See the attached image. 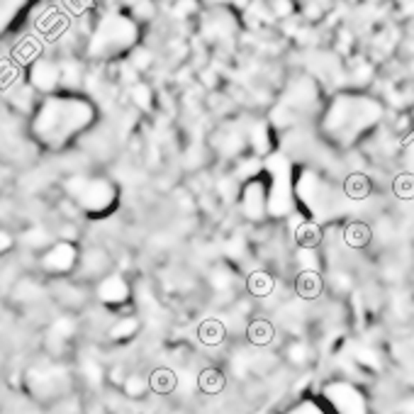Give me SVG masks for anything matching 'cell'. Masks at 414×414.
Masks as SVG:
<instances>
[{"mask_svg":"<svg viewBox=\"0 0 414 414\" xmlns=\"http://www.w3.org/2000/svg\"><path fill=\"white\" fill-rule=\"evenodd\" d=\"M346 193H349V198H354V200H363L365 195L370 193L368 178H365V175H361V173L349 175V180H346Z\"/></svg>","mask_w":414,"mask_h":414,"instance_id":"obj_9","label":"cell"},{"mask_svg":"<svg viewBox=\"0 0 414 414\" xmlns=\"http://www.w3.org/2000/svg\"><path fill=\"white\" fill-rule=\"evenodd\" d=\"M146 383H149V390L154 395H171L178 388V375H175V370L169 368V365H159V368H154L149 373Z\"/></svg>","mask_w":414,"mask_h":414,"instance_id":"obj_2","label":"cell"},{"mask_svg":"<svg viewBox=\"0 0 414 414\" xmlns=\"http://www.w3.org/2000/svg\"><path fill=\"white\" fill-rule=\"evenodd\" d=\"M395 195L402 200L414 198V175L412 173H402L395 178Z\"/></svg>","mask_w":414,"mask_h":414,"instance_id":"obj_11","label":"cell"},{"mask_svg":"<svg viewBox=\"0 0 414 414\" xmlns=\"http://www.w3.org/2000/svg\"><path fill=\"white\" fill-rule=\"evenodd\" d=\"M198 390L202 395H220L225 393L227 388V375L222 368H217V365H207V368H202L198 373Z\"/></svg>","mask_w":414,"mask_h":414,"instance_id":"obj_1","label":"cell"},{"mask_svg":"<svg viewBox=\"0 0 414 414\" xmlns=\"http://www.w3.org/2000/svg\"><path fill=\"white\" fill-rule=\"evenodd\" d=\"M125 378H127V373H125V368L122 365H115V368L107 373V380H110L115 388H122V383H125Z\"/></svg>","mask_w":414,"mask_h":414,"instance_id":"obj_12","label":"cell"},{"mask_svg":"<svg viewBox=\"0 0 414 414\" xmlns=\"http://www.w3.org/2000/svg\"><path fill=\"white\" fill-rule=\"evenodd\" d=\"M370 241V227L363 225V222H354V225L346 227V244L354 246V249H361Z\"/></svg>","mask_w":414,"mask_h":414,"instance_id":"obj_7","label":"cell"},{"mask_svg":"<svg viewBox=\"0 0 414 414\" xmlns=\"http://www.w3.org/2000/svg\"><path fill=\"white\" fill-rule=\"evenodd\" d=\"M295 239H297L300 246H304V249H309V246H317L322 239L320 230H317L315 225H302L297 230V234H295Z\"/></svg>","mask_w":414,"mask_h":414,"instance_id":"obj_10","label":"cell"},{"mask_svg":"<svg viewBox=\"0 0 414 414\" xmlns=\"http://www.w3.org/2000/svg\"><path fill=\"white\" fill-rule=\"evenodd\" d=\"M295 290L302 300H315L320 297L322 293V278L315 273V270H302L297 275V283H295Z\"/></svg>","mask_w":414,"mask_h":414,"instance_id":"obj_4","label":"cell"},{"mask_svg":"<svg viewBox=\"0 0 414 414\" xmlns=\"http://www.w3.org/2000/svg\"><path fill=\"white\" fill-rule=\"evenodd\" d=\"M227 336V329L220 320H205L198 329V339L205 346H220Z\"/></svg>","mask_w":414,"mask_h":414,"instance_id":"obj_5","label":"cell"},{"mask_svg":"<svg viewBox=\"0 0 414 414\" xmlns=\"http://www.w3.org/2000/svg\"><path fill=\"white\" fill-rule=\"evenodd\" d=\"M273 336H275V329L268 320H254L246 327V339H249V344L259 346V349L268 346L270 341H273Z\"/></svg>","mask_w":414,"mask_h":414,"instance_id":"obj_3","label":"cell"},{"mask_svg":"<svg viewBox=\"0 0 414 414\" xmlns=\"http://www.w3.org/2000/svg\"><path fill=\"white\" fill-rule=\"evenodd\" d=\"M122 390H125V395L130 399H139V397H144L146 393H151L146 378H141L139 373H127L125 383H122Z\"/></svg>","mask_w":414,"mask_h":414,"instance_id":"obj_6","label":"cell"},{"mask_svg":"<svg viewBox=\"0 0 414 414\" xmlns=\"http://www.w3.org/2000/svg\"><path fill=\"white\" fill-rule=\"evenodd\" d=\"M270 290H273V278L264 270H259L249 278V293L256 295V297H266V295H270Z\"/></svg>","mask_w":414,"mask_h":414,"instance_id":"obj_8","label":"cell"}]
</instances>
